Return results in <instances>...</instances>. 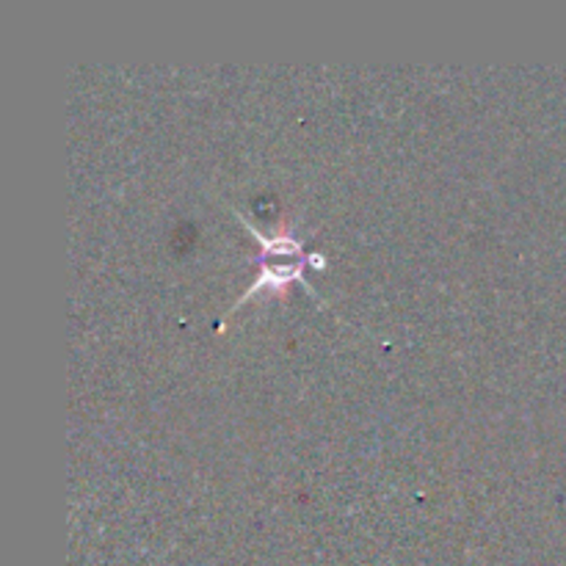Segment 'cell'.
Instances as JSON below:
<instances>
[{
    "mask_svg": "<svg viewBox=\"0 0 566 566\" xmlns=\"http://www.w3.org/2000/svg\"><path fill=\"white\" fill-rule=\"evenodd\" d=\"M307 263H315L318 265V269H324V254H315V258H310V260H293V263H287V265H260V274H258V280L252 282V287H249V291H243L241 293V298H238L235 304H232V310L230 313H235L238 307H241L243 302H247V298H252L254 293H260V291H282V287H287L291 285V282H304V269H307Z\"/></svg>",
    "mask_w": 566,
    "mask_h": 566,
    "instance_id": "1",
    "label": "cell"
}]
</instances>
